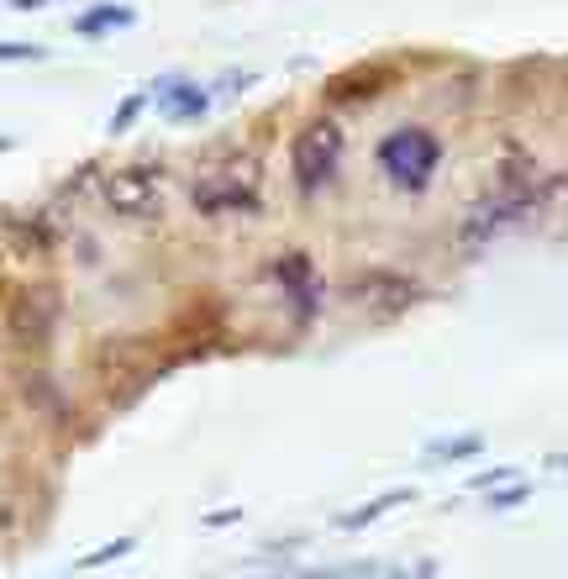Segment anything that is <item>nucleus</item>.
<instances>
[{"mask_svg": "<svg viewBox=\"0 0 568 579\" xmlns=\"http://www.w3.org/2000/svg\"><path fill=\"white\" fill-rule=\"evenodd\" d=\"M22 58H43V48H32V43H0V64H22Z\"/></svg>", "mask_w": 568, "mask_h": 579, "instance_id": "15", "label": "nucleus"}, {"mask_svg": "<svg viewBox=\"0 0 568 579\" xmlns=\"http://www.w3.org/2000/svg\"><path fill=\"white\" fill-rule=\"evenodd\" d=\"M189 200H195L200 217H253L259 211V190L237 174H200Z\"/></svg>", "mask_w": 568, "mask_h": 579, "instance_id": "5", "label": "nucleus"}, {"mask_svg": "<svg viewBox=\"0 0 568 579\" xmlns=\"http://www.w3.org/2000/svg\"><path fill=\"white\" fill-rule=\"evenodd\" d=\"M379 174L395 185V190H411L422 195L432 185V174L443 164V143H437V132H426V127H395L384 143H379Z\"/></svg>", "mask_w": 568, "mask_h": 579, "instance_id": "1", "label": "nucleus"}, {"mask_svg": "<svg viewBox=\"0 0 568 579\" xmlns=\"http://www.w3.org/2000/svg\"><path fill=\"white\" fill-rule=\"evenodd\" d=\"M342 153H348V138L337 121H306L290 143V174H295L301 195H316L321 185H331L342 170Z\"/></svg>", "mask_w": 568, "mask_h": 579, "instance_id": "2", "label": "nucleus"}, {"mask_svg": "<svg viewBox=\"0 0 568 579\" xmlns=\"http://www.w3.org/2000/svg\"><path fill=\"white\" fill-rule=\"evenodd\" d=\"M401 501H411V490H390V495H379V501H369V506H358V511H348V516H337V527H369V522H379L390 506H401Z\"/></svg>", "mask_w": 568, "mask_h": 579, "instance_id": "10", "label": "nucleus"}, {"mask_svg": "<svg viewBox=\"0 0 568 579\" xmlns=\"http://www.w3.org/2000/svg\"><path fill=\"white\" fill-rule=\"evenodd\" d=\"M237 516H242V511H211V516H206V527H232Z\"/></svg>", "mask_w": 568, "mask_h": 579, "instance_id": "16", "label": "nucleus"}, {"mask_svg": "<svg viewBox=\"0 0 568 579\" xmlns=\"http://www.w3.org/2000/svg\"><path fill=\"white\" fill-rule=\"evenodd\" d=\"M479 454V437H458V443H432L426 448V459H469Z\"/></svg>", "mask_w": 568, "mask_h": 579, "instance_id": "12", "label": "nucleus"}, {"mask_svg": "<svg viewBox=\"0 0 568 579\" xmlns=\"http://www.w3.org/2000/svg\"><path fill=\"white\" fill-rule=\"evenodd\" d=\"M138 22V11H127V6H100V11H90V17H79L74 22V32H85V37H95V32H111V26H132Z\"/></svg>", "mask_w": 568, "mask_h": 579, "instance_id": "11", "label": "nucleus"}, {"mask_svg": "<svg viewBox=\"0 0 568 579\" xmlns=\"http://www.w3.org/2000/svg\"><path fill=\"white\" fill-rule=\"evenodd\" d=\"M516 501H526V484H521V490H505V495H495V501H490V506H516Z\"/></svg>", "mask_w": 568, "mask_h": 579, "instance_id": "17", "label": "nucleus"}, {"mask_svg": "<svg viewBox=\"0 0 568 579\" xmlns=\"http://www.w3.org/2000/svg\"><path fill=\"white\" fill-rule=\"evenodd\" d=\"M17 11H43V0H11Z\"/></svg>", "mask_w": 568, "mask_h": 579, "instance_id": "19", "label": "nucleus"}, {"mask_svg": "<svg viewBox=\"0 0 568 579\" xmlns=\"http://www.w3.org/2000/svg\"><path fill=\"white\" fill-rule=\"evenodd\" d=\"M206 106H211V96H206L200 85H164V90H159V111H164L168 121L206 117Z\"/></svg>", "mask_w": 568, "mask_h": 579, "instance_id": "9", "label": "nucleus"}, {"mask_svg": "<svg viewBox=\"0 0 568 579\" xmlns=\"http://www.w3.org/2000/svg\"><path fill=\"white\" fill-rule=\"evenodd\" d=\"M142 106H148V96H127V100H121V111L111 117V132H127V127L138 121V111H142Z\"/></svg>", "mask_w": 568, "mask_h": 579, "instance_id": "13", "label": "nucleus"}, {"mask_svg": "<svg viewBox=\"0 0 568 579\" xmlns=\"http://www.w3.org/2000/svg\"><path fill=\"white\" fill-rule=\"evenodd\" d=\"M47 327H53V295L47 290H32L17 301V312H11V332L22 342H43Z\"/></svg>", "mask_w": 568, "mask_h": 579, "instance_id": "8", "label": "nucleus"}, {"mask_svg": "<svg viewBox=\"0 0 568 579\" xmlns=\"http://www.w3.org/2000/svg\"><path fill=\"white\" fill-rule=\"evenodd\" d=\"M11 522H17V511H11V501H6V495H0V532L11 527Z\"/></svg>", "mask_w": 568, "mask_h": 579, "instance_id": "18", "label": "nucleus"}, {"mask_svg": "<svg viewBox=\"0 0 568 579\" xmlns=\"http://www.w3.org/2000/svg\"><path fill=\"white\" fill-rule=\"evenodd\" d=\"M526 211H537V200H532V195H505V190H500L495 200H479L469 217H463V227H458V242H463L469 253H479V248H484L490 238H500L505 227H516Z\"/></svg>", "mask_w": 568, "mask_h": 579, "instance_id": "4", "label": "nucleus"}, {"mask_svg": "<svg viewBox=\"0 0 568 579\" xmlns=\"http://www.w3.org/2000/svg\"><path fill=\"white\" fill-rule=\"evenodd\" d=\"M274 280H280V290L295 301V316H301V321H310V316L321 312V280H316V269H310L306 253H280V259H274Z\"/></svg>", "mask_w": 568, "mask_h": 579, "instance_id": "7", "label": "nucleus"}, {"mask_svg": "<svg viewBox=\"0 0 568 579\" xmlns=\"http://www.w3.org/2000/svg\"><path fill=\"white\" fill-rule=\"evenodd\" d=\"M6 148H11V143H6V138H0V153H6Z\"/></svg>", "mask_w": 568, "mask_h": 579, "instance_id": "20", "label": "nucleus"}, {"mask_svg": "<svg viewBox=\"0 0 568 579\" xmlns=\"http://www.w3.org/2000/svg\"><path fill=\"white\" fill-rule=\"evenodd\" d=\"M358 306H374L379 316H395L405 312L411 301H416V285L405 280V274H384V269H369V274H358L353 285H348Z\"/></svg>", "mask_w": 568, "mask_h": 579, "instance_id": "6", "label": "nucleus"}, {"mask_svg": "<svg viewBox=\"0 0 568 579\" xmlns=\"http://www.w3.org/2000/svg\"><path fill=\"white\" fill-rule=\"evenodd\" d=\"M106 206L127 221H159L164 217V174L148 164L106 174Z\"/></svg>", "mask_w": 568, "mask_h": 579, "instance_id": "3", "label": "nucleus"}, {"mask_svg": "<svg viewBox=\"0 0 568 579\" xmlns=\"http://www.w3.org/2000/svg\"><path fill=\"white\" fill-rule=\"evenodd\" d=\"M121 554H132V537H117V543H106L100 554L85 558V569H95V564H111V558H121Z\"/></svg>", "mask_w": 568, "mask_h": 579, "instance_id": "14", "label": "nucleus"}]
</instances>
